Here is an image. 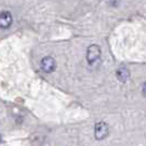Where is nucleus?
<instances>
[{"label":"nucleus","instance_id":"obj_1","mask_svg":"<svg viewBox=\"0 0 146 146\" xmlns=\"http://www.w3.org/2000/svg\"><path fill=\"white\" fill-rule=\"evenodd\" d=\"M101 56V50L98 45L96 44H92L88 47L87 50V55H86V58H87V62L90 64V65H94L96 64L99 58Z\"/></svg>","mask_w":146,"mask_h":146},{"label":"nucleus","instance_id":"obj_2","mask_svg":"<svg viewBox=\"0 0 146 146\" xmlns=\"http://www.w3.org/2000/svg\"><path fill=\"white\" fill-rule=\"evenodd\" d=\"M109 125L103 121H100L95 125V137L98 141H101L109 135Z\"/></svg>","mask_w":146,"mask_h":146},{"label":"nucleus","instance_id":"obj_3","mask_svg":"<svg viewBox=\"0 0 146 146\" xmlns=\"http://www.w3.org/2000/svg\"><path fill=\"white\" fill-rule=\"evenodd\" d=\"M41 68L44 73L51 74L55 70L56 68V62L55 59L51 57V56H46L41 60Z\"/></svg>","mask_w":146,"mask_h":146},{"label":"nucleus","instance_id":"obj_4","mask_svg":"<svg viewBox=\"0 0 146 146\" xmlns=\"http://www.w3.org/2000/svg\"><path fill=\"white\" fill-rule=\"evenodd\" d=\"M12 24V15L9 11H2L0 13V28L8 29Z\"/></svg>","mask_w":146,"mask_h":146},{"label":"nucleus","instance_id":"obj_5","mask_svg":"<svg viewBox=\"0 0 146 146\" xmlns=\"http://www.w3.org/2000/svg\"><path fill=\"white\" fill-rule=\"evenodd\" d=\"M117 78L119 79V81L125 84L130 79V70L126 67H120L117 70Z\"/></svg>","mask_w":146,"mask_h":146},{"label":"nucleus","instance_id":"obj_6","mask_svg":"<svg viewBox=\"0 0 146 146\" xmlns=\"http://www.w3.org/2000/svg\"><path fill=\"white\" fill-rule=\"evenodd\" d=\"M142 92H143V96L146 98V82H144V85L142 87Z\"/></svg>","mask_w":146,"mask_h":146}]
</instances>
